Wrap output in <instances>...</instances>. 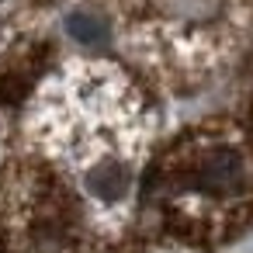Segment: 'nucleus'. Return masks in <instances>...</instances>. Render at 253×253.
Returning a JSON list of instances; mask_svg holds the SVG:
<instances>
[{"instance_id":"f257e3e1","label":"nucleus","mask_w":253,"mask_h":253,"mask_svg":"<svg viewBox=\"0 0 253 253\" xmlns=\"http://www.w3.org/2000/svg\"><path fill=\"white\" fill-rule=\"evenodd\" d=\"M250 184L246 156L236 146H205L201 156H194L180 170L184 194L198 198H239Z\"/></svg>"},{"instance_id":"f03ea898","label":"nucleus","mask_w":253,"mask_h":253,"mask_svg":"<svg viewBox=\"0 0 253 253\" xmlns=\"http://www.w3.org/2000/svg\"><path fill=\"white\" fill-rule=\"evenodd\" d=\"M66 28H70V35H73L77 42H84V45H104V42H108V28H104L97 18H90V14H70Z\"/></svg>"}]
</instances>
